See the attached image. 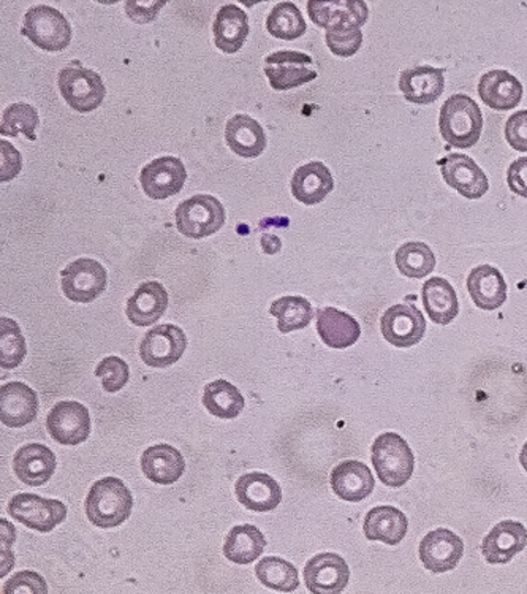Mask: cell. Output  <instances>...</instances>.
Wrapping results in <instances>:
<instances>
[{"mask_svg":"<svg viewBox=\"0 0 527 594\" xmlns=\"http://www.w3.org/2000/svg\"><path fill=\"white\" fill-rule=\"evenodd\" d=\"M84 509L92 525L116 528L132 515L133 497L121 479L105 477L91 487Z\"/></svg>","mask_w":527,"mask_h":594,"instance_id":"cell-1","label":"cell"},{"mask_svg":"<svg viewBox=\"0 0 527 594\" xmlns=\"http://www.w3.org/2000/svg\"><path fill=\"white\" fill-rule=\"evenodd\" d=\"M441 136L458 150L476 147L482 137L483 115L476 101L466 94H455L442 105L438 116Z\"/></svg>","mask_w":527,"mask_h":594,"instance_id":"cell-2","label":"cell"},{"mask_svg":"<svg viewBox=\"0 0 527 594\" xmlns=\"http://www.w3.org/2000/svg\"><path fill=\"white\" fill-rule=\"evenodd\" d=\"M373 465L387 487L406 486L415 469L412 449L398 433H382L373 444Z\"/></svg>","mask_w":527,"mask_h":594,"instance_id":"cell-3","label":"cell"},{"mask_svg":"<svg viewBox=\"0 0 527 594\" xmlns=\"http://www.w3.org/2000/svg\"><path fill=\"white\" fill-rule=\"evenodd\" d=\"M225 219L222 201L208 194L187 198L175 211L176 229L190 240L214 235L224 228Z\"/></svg>","mask_w":527,"mask_h":594,"instance_id":"cell-4","label":"cell"},{"mask_svg":"<svg viewBox=\"0 0 527 594\" xmlns=\"http://www.w3.org/2000/svg\"><path fill=\"white\" fill-rule=\"evenodd\" d=\"M21 35L30 38L37 48L48 53L63 51L72 42L69 20L49 5L32 7L24 15Z\"/></svg>","mask_w":527,"mask_h":594,"instance_id":"cell-5","label":"cell"},{"mask_svg":"<svg viewBox=\"0 0 527 594\" xmlns=\"http://www.w3.org/2000/svg\"><path fill=\"white\" fill-rule=\"evenodd\" d=\"M58 86L63 101L78 113H91L104 104V80L94 70L81 67L78 61L59 72Z\"/></svg>","mask_w":527,"mask_h":594,"instance_id":"cell-6","label":"cell"},{"mask_svg":"<svg viewBox=\"0 0 527 594\" xmlns=\"http://www.w3.org/2000/svg\"><path fill=\"white\" fill-rule=\"evenodd\" d=\"M62 292L70 302L92 303L105 292L108 273L104 265L94 259H78L61 271Z\"/></svg>","mask_w":527,"mask_h":594,"instance_id":"cell-7","label":"cell"},{"mask_svg":"<svg viewBox=\"0 0 527 594\" xmlns=\"http://www.w3.org/2000/svg\"><path fill=\"white\" fill-rule=\"evenodd\" d=\"M7 509L16 522L38 533H51L67 519L66 504L34 493L15 494Z\"/></svg>","mask_w":527,"mask_h":594,"instance_id":"cell-8","label":"cell"},{"mask_svg":"<svg viewBox=\"0 0 527 594\" xmlns=\"http://www.w3.org/2000/svg\"><path fill=\"white\" fill-rule=\"evenodd\" d=\"M313 58L300 51L272 53L265 59V75L270 80L272 90L289 91L303 86L317 78L316 70L311 69Z\"/></svg>","mask_w":527,"mask_h":594,"instance_id":"cell-9","label":"cell"},{"mask_svg":"<svg viewBox=\"0 0 527 594\" xmlns=\"http://www.w3.org/2000/svg\"><path fill=\"white\" fill-rule=\"evenodd\" d=\"M187 349V336L178 325L162 324L144 335L140 357L148 366L168 368L181 360Z\"/></svg>","mask_w":527,"mask_h":594,"instance_id":"cell-10","label":"cell"},{"mask_svg":"<svg viewBox=\"0 0 527 594\" xmlns=\"http://www.w3.org/2000/svg\"><path fill=\"white\" fill-rule=\"evenodd\" d=\"M187 182V172L181 159L173 155L154 159L140 173L143 193L152 200H165L181 193Z\"/></svg>","mask_w":527,"mask_h":594,"instance_id":"cell-11","label":"cell"},{"mask_svg":"<svg viewBox=\"0 0 527 594\" xmlns=\"http://www.w3.org/2000/svg\"><path fill=\"white\" fill-rule=\"evenodd\" d=\"M46 428L58 444H81L91 434L90 411L78 401L58 403L46 417Z\"/></svg>","mask_w":527,"mask_h":594,"instance_id":"cell-12","label":"cell"},{"mask_svg":"<svg viewBox=\"0 0 527 594\" xmlns=\"http://www.w3.org/2000/svg\"><path fill=\"white\" fill-rule=\"evenodd\" d=\"M303 575L313 594H341L349 585L350 569L344 558L325 551L307 561Z\"/></svg>","mask_w":527,"mask_h":594,"instance_id":"cell-13","label":"cell"},{"mask_svg":"<svg viewBox=\"0 0 527 594\" xmlns=\"http://www.w3.org/2000/svg\"><path fill=\"white\" fill-rule=\"evenodd\" d=\"M420 560L433 574L450 572L465 555V543L458 534L447 528H437L428 533L420 543Z\"/></svg>","mask_w":527,"mask_h":594,"instance_id":"cell-14","label":"cell"},{"mask_svg":"<svg viewBox=\"0 0 527 594\" xmlns=\"http://www.w3.org/2000/svg\"><path fill=\"white\" fill-rule=\"evenodd\" d=\"M380 330L395 348H412L426 334V321L417 306L395 305L388 307L382 316Z\"/></svg>","mask_w":527,"mask_h":594,"instance_id":"cell-15","label":"cell"},{"mask_svg":"<svg viewBox=\"0 0 527 594\" xmlns=\"http://www.w3.org/2000/svg\"><path fill=\"white\" fill-rule=\"evenodd\" d=\"M445 183L469 200L482 198L490 189V182L482 168L466 154L445 155L438 161Z\"/></svg>","mask_w":527,"mask_h":594,"instance_id":"cell-16","label":"cell"},{"mask_svg":"<svg viewBox=\"0 0 527 594\" xmlns=\"http://www.w3.org/2000/svg\"><path fill=\"white\" fill-rule=\"evenodd\" d=\"M527 528L523 523L504 520L484 536L482 554L490 564H507L526 549Z\"/></svg>","mask_w":527,"mask_h":594,"instance_id":"cell-17","label":"cell"},{"mask_svg":"<svg viewBox=\"0 0 527 594\" xmlns=\"http://www.w3.org/2000/svg\"><path fill=\"white\" fill-rule=\"evenodd\" d=\"M307 13L318 27L359 26L362 27L370 18L366 2L359 0H313L307 2Z\"/></svg>","mask_w":527,"mask_h":594,"instance_id":"cell-18","label":"cell"},{"mask_svg":"<svg viewBox=\"0 0 527 594\" xmlns=\"http://www.w3.org/2000/svg\"><path fill=\"white\" fill-rule=\"evenodd\" d=\"M38 412L37 394L23 382H7L0 388V420L9 428L34 422Z\"/></svg>","mask_w":527,"mask_h":594,"instance_id":"cell-19","label":"cell"},{"mask_svg":"<svg viewBox=\"0 0 527 594\" xmlns=\"http://www.w3.org/2000/svg\"><path fill=\"white\" fill-rule=\"evenodd\" d=\"M235 494L244 508L254 512H271L281 504L282 488L270 474L247 473L235 484Z\"/></svg>","mask_w":527,"mask_h":594,"instance_id":"cell-20","label":"cell"},{"mask_svg":"<svg viewBox=\"0 0 527 594\" xmlns=\"http://www.w3.org/2000/svg\"><path fill=\"white\" fill-rule=\"evenodd\" d=\"M56 468H58V458L55 452L38 442L24 445L13 457V471L26 486H44L55 476Z\"/></svg>","mask_w":527,"mask_h":594,"instance_id":"cell-21","label":"cell"},{"mask_svg":"<svg viewBox=\"0 0 527 594\" xmlns=\"http://www.w3.org/2000/svg\"><path fill=\"white\" fill-rule=\"evenodd\" d=\"M331 488L336 497L349 503H360L371 497L376 486L373 471L362 462L347 459L331 473Z\"/></svg>","mask_w":527,"mask_h":594,"instance_id":"cell-22","label":"cell"},{"mask_svg":"<svg viewBox=\"0 0 527 594\" xmlns=\"http://www.w3.org/2000/svg\"><path fill=\"white\" fill-rule=\"evenodd\" d=\"M399 90L410 104H434L444 94V70L431 66L407 69L399 77Z\"/></svg>","mask_w":527,"mask_h":594,"instance_id":"cell-23","label":"cell"},{"mask_svg":"<svg viewBox=\"0 0 527 594\" xmlns=\"http://www.w3.org/2000/svg\"><path fill=\"white\" fill-rule=\"evenodd\" d=\"M168 303V292L161 282H143L127 300L126 314L137 327H151L164 316Z\"/></svg>","mask_w":527,"mask_h":594,"instance_id":"cell-24","label":"cell"},{"mask_svg":"<svg viewBox=\"0 0 527 594\" xmlns=\"http://www.w3.org/2000/svg\"><path fill=\"white\" fill-rule=\"evenodd\" d=\"M249 18L235 3H226L219 9L212 24L214 44L225 55H235L249 37Z\"/></svg>","mask_w":527,"mask_h":594,"instance_id":"cell-25","label":"cell"},{"mask_svg":"<svg viewBox=\"0 0 527 594\" xmlns=\"http://www.w3.org/2000/svg\"><path fill=\"white\" fill-rule=\"evenodd\" d=\"M141 469L151 482L172 486L181 479L186 462L181 452L169 444H155L144 451Z\"/></svg>","mask_w":527,"mask_h":594,"instance_id":"cell-26","label":"cell"},{"mask_svg":"<svg viewBox=\"0 0 527 594\" xmlns=\"http://www.w3.org/2000/svg\"><path fill=\"white\" fill-rule=\"evenodd\" d=\"M523 92L525 90L518 78L513 77L507 70H491L480 78V98L496 112H511L518 107Z\"/></svg>","mask_w":527,"mask_h":594,"instance_id":"cell-27","label":"cell"},{"mask_svg":"<svg viewBox=\"0 0 527 594\" xmlns=\"http://www.w3.org/2000/svg\"><path fill=\"white\" fill-rule=\"evenodd\" d=\"M467 290L477 307L494 311L507 300V282L497 268L480 265L470 271L467 278Z\"/></svg>","mask_w":527,"mask_h":594,"instance_id":"cell-28","label":"cell"},{"mask_svg":"<svg viewBox=\"0 0 527 594\" xmlns=\"http://www.w3.org/2000/svg\"><path fill=\"white\" fill-rule=\"evenodd\" d=\"M317 331L321 341L332 349L350 348L362 336V327L355 317L336 307H320L317 311Z\"/></svg>","mask_w":527,"mask_h":594,"instance_id":"cell-29","label":"cell"},{"mask_svg":"<svg viewBox=\"0 0 527 594\" xmlns=\"http://www.w3.org/2000/svg\"><path fill=\"white\" fill-rule=\"evenodd\" d=\"M225 141L230 150L244 159H256L267 148L264 127L250 116L239 115L229 119L225 126Z\"/></svg>","mask_w":527,"mask_h":594,"instance_id":"cell-30","label":"cell"},{"mask_svg":"<svg viewBox=\"0 0 527 594\" xmlns=\"http://www.w3.org/2000/svg\"><path fill=\"white\" fill-rule=\"evenodd\" d=\"M290 186H292V194L296 200L307 207H313V205L324 201L328 194L332 193L335 179H332L327 165L321 162H311L293 173Z\"/></svg>","mask_w":527,"mask_h":594,"instance_id":"cell-31","label":"cell"},{"mask_svg":"<svg viewBox=\"0 0 527 594\" xmlns=\"http://www.w3.org/2000/svg\"><path fill=\"white\" fill-rule=\"evenodd\" d=\"M409 522L405 512L393 505H377L364 517L363 532L366 539L380 540L387 546H398L405 539Z\"/></svg>","mask_w":527,"mask_h":594,"instance_id":"cell-32","label":"cell"},{"mask_svg":"<svg viewBox=\"0 0 527 594\" xmlns=\"http://www.w3.org/2000/svg\"><path fill=\"white\" fill-rule=\"evenodd\" d=\"M422 299L424 310L434 324H452L459 314L458 295L447 279H428L423 286Z\"/></svg>","mask_w":527,"mask_h":594,"instance_id":"cell-33","label":"cell"},{"mask_svg":"<svg viewBox=\"0 0 527 594\" xmlns=\"http://www.w3.org/2000/svg\"><path fill=\"white\" fill-rule=\"evenodd\" d=\"M267 547L264 533L254 525H238L230 529L224 544V557L235 564H250L261 557Z\"/></svg>","mask_w":527,"mask_h":594,"instance_id":"cell-34","label":"cell"},{"mask_svg":"<svg viewBox=\"0 0 527 594\" xmlns=\"http://www.w3.org/2000/svg\"><path fill=\"white\" fill-rule=\"evenodd\" d=\"M203 405L207 411L222 420L236 419L246 406L242 392L229 381L210 382L204 387Z\"/></svg>","mask_w":527,"mask_h":594,"instance_id":"cell-35","label":"cell"},{"mask_svg":"<svg viewBox=\"0 0 527 594\" xmlns=\"http://www.w3.org/2000/svg\"><path fill=\"white\" fill-rule=\"evenodd\" d=\"M270 314L278 319L279 331L285 335L306 328L313 321L314 310L304 296L289 295L276 300Z\"/></svg>","mask_w":527,"mask_h":594,"instance_id":"cell-36","label":"cell"},{"mask_svg":"<svg viewBox=\"0 0 527 594\" xmlns=\"http://www.w3.org/2000/svg\"><path fill=\"white\" fill-rule=\"evenodd\" d=\"M256 574L261 585L274 592L293 593L300 586L298 569L279 557L261 558Z\"/></svg>","mask_w":527,"mask_h":594,"instance_id":"cell-37","label":"cell"},{"mask_svg":"<svg viewBox=\"0 0 527 594\" xmlns=\"http://www.w3.org/2000/svg\"><path fill=\"white\" fill-rule=\"evenodd\" d=\"M267 30L279 40L292 42L306 34L307 24L295 3L279 2L267 18Z\"/></svg>","mask_w":527,"mask_h":594,"instance_id":"cell-38","label":"cell"},{"mask_svg":"<svg viewBox=\"0 0 527 594\" xmlns=\"http://www.w3.org/2000/svg\"><path fill=\"white\" fill-rule=\"evenodd\" d=\"M396 265L401 275L410 279L426 278L436 268V256L428 244L409 242L396 251Z\"/></svg>","mask_w":527,"mask_h":594,"instance_id":"cell-39","label":"cell"},{"mask_svg":"<svg viewBox=\"0 0 527 594\" xmlns=\"http://www.w3.org/2000/svg\"><path fill=\"white\" fill-rule=\"evenodd\" d=\"M40 124V116H38L37 109L30 104L10 105L3 109L2 123H0V133L3 137H17L20 133L26 136L27 140L35 141V129Z\"/></svg>","mask_w":527,"mask_h":594,"instance_id":"cell-40","label":"cell"},{"mask_svg":"<svg viewBox=\"0 0 527 594\" xmlns=\"http://www.w3.org/2000/svg\"><path fill=\"white\" fill-rule=\"evenodd\" d=\"M26 353V339L21 334L20 325L9 317H0V366L2 370H15L23 363Z\"/></svg>","mask_w":527,"mask_h":594,"instance_id":"cell-41","label":"cell"},{"mask_svg":"<svg viewBox=\"0 0 527 594\" xmlns=\"http://www.w3.org/2000/svg\"><path fill=\"white\" fill-rule=\"evenodd\" d=\"M325 42H327L332 55L339 56V58H352L363 45L362 27H332L327 31Z\"/></svg>","mask_w":527,"mask_h":594,"instance_id":"cell-42","label":"cell"},{"mask_svg":"<svg viewBox=\"0 0 527 594\" xmlns=\"http://www.w3.org/2000/svg\"><path fill=\"white\" fill-rule=\"evenodd\" d=\"M95 376L101 377L106 394H118L130 380V368L121 357H105L98 363Z\"/></svg>","mask_w":527,"mask_h":594,"instance_id":"cell-43","label":"cell"},{"mask_svg":"<svg viewBox=\"0 0 527 594\" xmlns=\"http://www.w3.org/2000/svg\"><path fill=\"white\" fill-rule=\"evenodd\" d=\"M2 594H48V583L35 571H20L3 583Z\"/></svg>","mask_w":527,"mask_h":594,"instance_id":"cell-44","label":"cell"},{"mask_svg":"<svg viewBox=\"0 0 527 594\" xmlns=\"http://www.w3.org/2000/svg\"><path fill=\"white\" fill-rule=\"evenodd\" d=\"M505 138L508 144L519 153H527V109L513 113L505 124Z\"/></svg>","mask_w":527,"mask_h":594,"instance_id":"cell-45","label":"cell"},{"mask_svg":"<svg viewBox=\"0 0 527 594\" xmlns=\"http://www.w3.org/2000/svg\"><path fill=\"white\" fill-rule=\"evenodd\" d=\"M0 182H12L23 168V158L7 140L0 141Z\"/></svg>","mask_w":527,"mask_h":594,"instance_id":"cell-46","label":"cell"},{"mask_svg":"<svg viewBox=\"0 0 527 594\" xmlns=\"http://www.w3.org/2000/svg\"><path fill=\"white\" fill-rule=\"evenodd\" d=\"M166 2H159V0H130L126 2L127 16L130 20L136 21L138 24H148L155 20V16L161 12L162 7H165Z\"/></svg>","mask_w":527,"mask_h":594,"instance_id":"cell-47","label":"cell"},{"mask_svg":"<svg viewBox=\"0 0 527 594\" xmlns=\"http://www.w3.org/2000/svg\"><path fill=\"white\" fill-rule=\"evenodd\" d=\"M507 183L516 196L527 198V158L516 159L508 167Z\"/></svg>","mask_w":527,"mask_h":594,"instance_id":"cell-48","label":"cell"},{"mask_svg":"<svg viewBox=\"0 0 527 594\" xmlns=\"http://www.w3.org/2000/svg\"><path fill=\"white\" fill-rule=\"evenodd\" d=\"M260 246L261 249L265 251V254H270V256H274V254H278L279 251H281L282 243L281 240L278 238V236L270 235V233H265V235L261 236Z\"/></svg>","mask_w":527,"mask_h":594,"instance_id":"cell-49","label":"cell"},{"mask_svg":"<svg viewBox=\"0 0 527 594\" xmlns=\"http://www.w3.org/2000/svg\"><path fill=\"white\" fill-rule=\"evenodd\" d=\"M519 462H522V466L527 473V442L525 445H523L522 454H519Z\"/></svg>","mask_w":527,"mask_h":594,"instance_id":"cell-50","label":"cell"}]
</instances>
